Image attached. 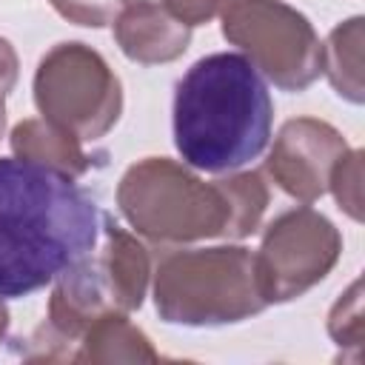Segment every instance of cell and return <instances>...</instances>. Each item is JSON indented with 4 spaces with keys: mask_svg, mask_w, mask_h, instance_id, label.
Listing matches in <instances>:
<instances>
[{
    "mask_svg": "<svg viewBox=\"0 0 365 365\" xmlns=\"http://www.w3.org/2000/svg\"><path fill=\"white\" fill-rule=\"evenodd\" d=\"M362 40H365V20L356 14L339 26H334L328 40L322 43V74L328 77L334 91L354 106H359L365 100Z\"/></svg>",
    "mask_w": 365,
    "mask_h": 365,
    "instance_id": "12",
    "label": "cell"
},
{
    "mask_svg": "<svg viewBox=\"0 0 365 365\" xmlns=\"http://www.w3.org/2000/svg\"><path fill=\"white\" fill-rule=\"evenodd\" d=\"M117 208L143 240L157 245L231 240L234 208L225 180L205 182L185 163L168 157L128 165L117 185Z\"/></svg>",
    "mask_w": 365,
    "mask_h": 365,
    "instance_id": "3",
    "label": "cell"
},
{
    "mask_svg": "<svg viewBox=\"0 0 365 365\" xmlns=\"http://www.w3.org/2000/svg\"><path fill=\"white\" fill-rule=\"evenodd\" d=\"M111 26L120 51L140 66L174 63L177 57L185 54L191 43V29L177 17H171L154 0L120 3Z\"/></svg>",
    "mask_w": 365,
    "mask_h": 365,
    "instance_id": "9",
    "label": "cell"
},
{
    "mask_svg": "<svg viewBox=\"0 0 365 365\" xmlns=\"http://www.w3.org/2000/svg\"><path fill=\"white\" fill-rule=\"evenodd\" d=\"M120 3H125V0H117V9H120ZM154 3L163 6L171 17H177L188 29H197V26L214 20L217 14H222V9L231 0H154Z\"/></svg>",
    "mask_w": 365,
    "mask_h": 365,
    "instance_id": "17",
    "label": "cell"
},
{
    "mask_svg": "<svg viewBox=\"0 0 365 365\" xmlns=\"http://www.w3.org/2000/svg\"><path fill=\"white\" fill-rule=\"evenodd\" d=\"M3 128H6V94H0V137H3Z\"/></svg>",
    "mask_w": 365,
    "mask_h": 365,
    "instance_id": "20",
    "label": "cell"
},
{
    "mask_svg": "<svg viewBox=\"0 0 365 365\" xmlns=\"http://www.w3.org/2000/svg\"><path fill=\"white\" fill-rule=\"evenodd\" d=\"M17 71H20L17 51H14V46L6 37H0V94H9L14 88Z\"/></svg>",
    "mask_w": 365,
    "mask_h": 365,
    "instance_id": "18",
    "label": "cell"
},
{
    "mask_svg": "<svg viewBox=\"0 0 365 365\" xmlns=\"http://www.w3.org/2000/svg\"><path fill=\"white\" fill-rule=\"evenodd\" d=\"M103 211L74 177L0 157V299L54 282L100 242Z\"/></svg>",
    "mask_w": 365,
    "mask_h": 365,
    "instance_id": "1",
    "label": "cell"
},
{
    "mask_svg": "<svg viewBox=\"0 0 365 365\" xmlns=\"http://www.w3.org/2000/svg\"><path fill=\"white\" fill-rule=\"evenodd\" d=\"M222 180H225L231 208H234L231 240H245L262 222V214L271 200L268 182L259 171H228V177H222Z\"/></svg>",
    "mask_w": 365,
    "mask_h": 365,
    "instance_id": "13",
    "label": "cell"
},
{
    "mask_svg": "<svg viewBox=\"0 0 365 365\" xmlns=\"http://www.w3.org/2000/svg\"><path fill=\"white\" fill-rule=\"evenodd\" d=\"M342 254V237L336 225L311 205L291 208L268 222L259 248L254 251V268L259 294L268 305L288 302L319 285Z\"/></svg>",
    "mask_w": 365,
    "mask_h": 365,
    "instance_id": "7",
    "label": "cell"
},
{
    "mask_svg": "<svg viewBox=\"0 0 365 365\" xmlns=\"http://www.w3.org/2000/svg\"><path fill=\"white\" fill-rule=\"evenodd\" d=\"M6 331H9V311H6V305L0 299V342L6 339Z\"/></svg>",
    "mask_w": 365,
    "mask_h": 365,
    "instance_id": "19",
    "label": "cell"
},
{
    "mask_svg": "<svg viewBox=\"0 0 365 365\" xmlns=\"http://www.w3.org/2000/svg\"><path fill=\"white\" fill-rule=\"evenodd\" d=\"M222 37L282 91H305L322 74V43L311 20L282 0H231Z\"/></svg>",
    "mask_w": 365,
    "mask_h": 365,
    "instance_id": "6",
    "label": "cell"
},
{
    "mask_svg": "<svg viewBox=\"0 0 365 365\" xmlns=\"http://www.w3.org/2000/svg\"><path fill=\"white\" fill-rule=\"evenodd\" d=\"M345 151L348 143L331 123L317 117H294L274 137L265 174L291 200L311 205L328 191L331 171Z\"/></svg>",
    "mask_w": 365,
    "mask_h": 365,
    "instance_id": "8",
    "label": "cell"
},
{
    "mask_svg": "<svg viewBox=\"0 0 365 365\" xmlns=\"http://www.w3.org/2000/svg\"><path fill=\"white\" fill-rule=\"evenodd\" d=\"M60 17L77 26L100 29L108 26L117 14V0H48Z\"/></svg>",
    "mask_w": 365,
    "mask_h": 365,
    "instance_id": "16",
    "label": "cell"
},
{
    "mask_svg": "<svg viewBox=\"0 0 365 365\" xmlns=\"http://www.w3.org/2000/svg\"><path fill=\"white\" fill-rule=\"evenodd\" d=\"M154 274V308L168 325L217 328L268 308L259 294L254 251L245 245L177 248Z\"/></svg>",
    "mask_w": 365,
    "mask_h": 365,
    "instance_id": "4",
    "label": "cell"
},
{
    "mask_svg": "<svg viewBox=\"0 0 365 365\" xmlns=\"http://www.w3.org/2000/svg\"><path fill=\"white\" fill-rule=\"evenodd\" d=\"M328 191L334 194L336 205L356 222H362V151L348 148L331 171Z\"/></svg>",
    "mask_w": 365,
    "mask_h": 365,
    "instance_id": "15",
    "label": "cell"
},
{
    "mask_svg": "<svg viewBox=\"0 0 365 365\" xmlns=\"http://www.w3.org/2000/svg\"><path fill=\"white\" fill-rule=\"evenodd\" d=\"M11 151L17 160H29V163H40L48 168H57L68 177H83L91 168V157L86 154L83 143L60 128H54L51 123H46L43 117H29L20 120L11 128Z\"/></svg>",
    "mask_w": 365,
    "mask_h": 365,
    "instance_id": "11",
    "label": "cell"
},
{
    "mask_svg": "<svg viewBox=\"0 0 365 365\" xmlns=\"http://www.w3.org/2000/svg\"><path fill=\"white\" fill-rule=\"evenodd\" d=\"M34 106L46 123L97 143L123 114V86L106 57L86 43L51 46L34 71Z\"/></svg>",
    "mask_w": 365,
    "mask_h": 365,
    "instance_id": "5",
    "label": "cell"
},
{
    "mask_svg": "<svg viewBox=\"0 0 365 365\" xmlns=\"http://www.w3.org/2000/svg\"><path fill=\"white\" fill-rule=\"evenodd\" d=\"M274 123L265 77L245 54L197 60L174 88V145L188 168L228 174L257 160Z\"/></svg>",
    "mask_w": 365,
    "mask_h": 365,
    "instance_id": "2",
    "label": "cell"
},
{
    "mask_svg": "<svg viewBox=\"0 0 365 365\" xmlns=\"http://www.w3.org/2000/svg\"><path fill=\"white\" fill-rule=\"evenodd\" d=\"M328 334L339 348H351L354 359L362 351V279H354L351 288L334 302L328 314Z\"/></svg>",
    "mask_w": 365,
    "mask_h": 365,
    "instance_id": "14",
    "label": "cell"
},
{
    "mask_svg": "<svg viewBox=\"0 0 365 365\" xmlns=\"http://www.w3.org/2000/svg\"><path fill=\"white\" fill-rule=\"evenodd\" d=\"M151 339L128 322V314H100L77 339L68 362H157Z\"/></svg>",
    "mask_w": 365,
    "mask_h": 365,
    "instance_id": "10",
    "label": "cell"
}]
</instances>
